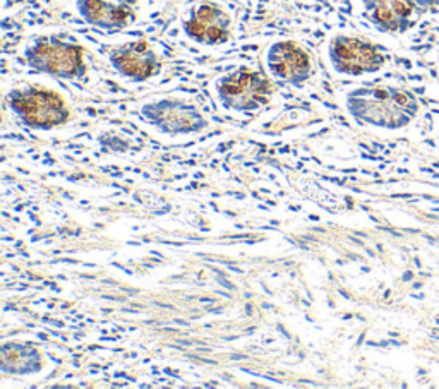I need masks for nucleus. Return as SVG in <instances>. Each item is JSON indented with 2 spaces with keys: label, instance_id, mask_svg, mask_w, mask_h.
<instances>
[{
  "label": "nucleus",
  "instance_id": "nucleus-1",
  "mask_svg": "<svg viewBox=\"0 0 439 389\" xmlns=\"http://www.w3.org/2000/svg\"><path fill=\"white\" fill-rule=\"evenodd\" d=\"M347 110L358 124L400 130L417 119L421 101L410 89L390 84L360 86L345 98Z\"/></svg>",
  "mask_w": 439,
  "mask_h": 389
},
{
  "label": "nucleus",
  "instance_id": "nucleus-2",
  "mask_svg": "<svg viewBox=\"0 0 439 389\" xmlns=\"http://www.w3.org/2000/svg\"><path fill=\"white\" fill-rule=\"evenodd\" d=\"M9 107L24 125L38 130H50L65 124L70 117L69 107L55 91L45 88L16 89L7 98Z\"/></svg>",
  "mask_w": 439,
  "mask_h": 389
},
{
  "label": "nucleus",
  "instance_id": "nucleus-3",
  "mask_svg": "<svg viewBox=\"0 0 439 389\" xmlns=\"http://www.w3.org/2000/svg\"><path fill=\"white\" fill-rule=\"evenodd\" d=\"M26 62L34 71L62 79H76L84 76V50L82 47L59 38H40L24 52Z\"/></svg>",
  "mask_w": 439,
  "mask_h": 389
},
{
  "label": "nucleus",
  "instance_id": "nucleus-4",
  "mask_svg": "<svg viewBox=\"0 0 439 389\" xmlns=\"http://www.w3.org/2000/svg\"><path fill=\"white\" fill-rule=\"evenodd\" d=\"M220 103L233 111H256L273 96V82L262 72L237 69L216 81Z\"/></svg>",
  "mask_w": 439,
  "mask_h": 389
},
{
  "label": "nucleus",
  "instance_id": "nucleus-5",
  "mask_svg": "<svg viewBox=\"0 0 439 389\" xmlns=\"http://www.w3.org/2000/svg\"><path fill=\"white\" fill-rule=\"evenodd\" d=\"M328 55L333 69L345 76L374 74L386 63V57L377 45L347 34L333 38L328 47Z\"/></svg>",
  "mask_w": 439,
  "mask_h": 389
},
{
  "label": "nucleus",
  "instance_id": "nucleus-6",
  "mask_svg": "<svg viewBox=\"0 0 439 389\" xmlns=\"http://www.w3.org/2000/svg\"><path fill=\"white\" fill-rule=\"evenodd\" d=\"M141 115L153 127L170 136L199 132L208 125L204 115L194 105L177 98H162L146 103L141 108Z\"/></svg>",
  "mask_w": 439,
  "mask_h": 389
},
{
  "label": "nucleus",
  "instance_id": "nucleus-7",
  "mask_svg": "<svg viewBox=\"0 0 439 389\" xmlns=\"http://www.w3.org/2000/svg\"><path fill=\"white\" fill-rule=\"evenodd\" d=\"M266 65L275 79L293 86H302L312 72L309 55L295 41L271 45L266 55Z\"/></svg>",
  "mask_w": 439,
  "mask_h": 389
},
{
  "label": "nucleus",
  "instance_id": "nucleus-8",
  "mask_svg": "<svg viewBox=\"0 0 439 389\" xmlns=\"http://www.w3.org/2000/svg\"><path fill=\"white\" fill-rule=\"evenodd\" d=\"M184 31L191 40L201 45H222L230 40L232 17L214 4H201L184 22Z\"/></svg>",
  "mask_w": 439,
  "mask_h": 389
},
{
  "label": "nucleus",
  "instance_id": "nucleus-9",
  "mask_svg": "<svg viewBox=\"0 0 439 389\" xmlns=\"http://www.w3.org/2000/svg\"><path fill=\"white\" fill-rule=\"evenodd\" d=\"M115 71L132 81H146L160 72V60L148 41H129L108 55Z\"/></svg>",
  "mask_w": 439,
  "mask_h": 389
},
{
  "label": "nucleus",
  "instance_id": "nucleus-10",
  "mask_svg": "<svg viewBox=\"0 0 439 389\" xmlns=\"http://www.w3.org/2000/svg\"><path fill=\"white\" fill-rule=\"evenodd\" d=\"M78 11L88 24L101 30H118L134 19V12L129 7L108 0H78Z\"/></svg>",
  "mask_w": 439,
  "mask_h": 389
},
{
  "label": "nucleus",
  "instance_id": "nucleus-11",
  "mask_svg": "<svg viewBox=\"0 0 439 389\" xmlns=\"http://www.w3.org/2000/svg\"><path fill=\"white\" fill-rule=\"evenodd\" d=\"M43 357L34 346L26 343H5L0 352V369L4 374L28 375L40 372Z\"/></svg>",
  "mask_w": 439,
  "mask_h": 389
}]
</instances>
